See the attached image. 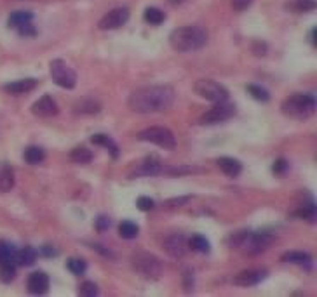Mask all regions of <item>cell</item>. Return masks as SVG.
I'll use <instances>...</instances> for the list:
<instances>
[{
  "label": "cell",
  "mask_w": 317,
  "mask_h": 297,
  "mask_svg": "<svg viewBox=\"0 0 317 297\" xmlns=\"http://www.w3.org/2000/svg\"><path fill=\"white\" fill-rule=\"evenodd\" d=\"M18 249L9 242H0V266L2 264H16Z\"/></svg>",
  "instance_id": "7402d4cb"
},
{
  "label": "cell",
  "mask_w": 317,
  "mask_h": 297,
  "mask_svg": "<svg viewBox=\"0 0 317 297\" xmlns=\"http://www.w3.org/2000/svg\"><path fill=\"white\" fill-rule=\"evenodd\" d=\"M94 228H96V231H100V233L107 231V229L110 228V219H108L107 216H98L96 221H94Z\"/></svg>",
  "instance_id": "74e56055"
},
{
  "label": "cell",
  "mask_w": 317,
  "mask_h": 297,
  "mask_svg": "<svg viewBox=\"0 0 317 297\" xmlns=\"http://www.w3.org/2000/svg\"><path fill=\"white\" fill-rule=\"evenodd\" d=\"M281 261L282 262H293V264L307 266V268H310L312 255L308 254V252H303V250H289V252H284V254L281 255Z\"/></svg>",
  "instance_id": "ac0fdd59"
},
{
  "label": "cell",
  "mask_w": 317,
  "mask_h": 297,
  "mask_svg": "<svg viewBox=\"0 0 317 297\" xmlns=\"http://www.w3.org/2000/svg\"><path fill=\"white\" fill-rule=\"evenodd\" d=\"M18 33H20L21 37H35L37 30H35V26H33L32 21H30V23H25L23 26H20V28H18Z\"/></svg>",
  "instance_id": "f35d334b"
},
{
  "label": "cell",
  "mask_w": 317,
  "mask_h": 297,
  "mask_svg": "<svg viewBox=\"0 0 317 297\" xmlns=\"http://www.w3.org/2000/svg\"><path fill=\"white\" fill-rule=\"evenodd\" d=\"M91 142L93 144H98V146H103V148H107L108 152L112 153L113 159H117L119 157V146L115 144V141L108 136V134H94L93 137H91Z\"/></svg>",
  "instance_id": "44dd1931"
},
{
  "label": "cell",
  "mask_w": 317,
  "mask_h": 297,
  "mask_svg": "<svg viewBox=\"0 0 317 297\" xmlns=\"http://www.w3.org/2000/svg\"><path fill=\"white\" fill-rule=\"evenodd\" d=\"M49 73L56 85L63 89H73L77 85V73L63 59H52L49 65Z\"/></svg>",
  "instance_id": "ba28073f"
},
{
  "label": "cell",
  "mask_w": 317,
  "mask_h": 297,
  "mask_svg": "<svg viewBox=\"0 0 317 297\" xmlns=\"http://www.w3.org/2000/svg\"><path fill=\"white\" fill-rule=\"evenodd\" d=\"M251 4H253V0H230V6H232V9L237 11V13L246 11Z\"/></svg>",
  "instance_id": "60d3db41"
},
{
  "label": "cell",
  "mask_w": 317,
  "mask_h": 297,
  "mask_svg": "<svg viewBox=\"0 0 317 297\" xmlns=\"http://www.w3.org/2000/svg\"><path fill=\"white\" fill-rule=\"evenodd\" d=\"M192 285H194V280H192V273L190 271H185V288H187V290H190V288H194Z\"/></svg>",
  "instance_id": "f6af8a7d"
},
{
  "label": "cell",
  "mask_w": 317,
  "mask_h": 297,
  "mask_svg": "<svg viewBox=\"0 0 317 297\" xmlns=\"http://www.w3.org/2000/svg\"><path fill=\"white\" fill-rule=\"evenodd\" d=\"M23 157H25L26 164L39 165L45 160V152L42 148H39V146H28V148L25 150V153H23Z\"/></svg>",
  "instance_id": "cb8c5ba5"
},
{
  "label": "cell",
  "mask_w": 317,
  "mask_h": 297,
  "mask_svg": "<svg viewBox=\"0 0 317 297\" xmlns=\"http://www.w3.org/2000/svg\"><path fill=\"white\" fill-rule=\"evenodd\" d=\"M294 216L296 217H300V219H307V221H310V223H314L315 221V216H317V210H315V205H314V202H308V204H303L300 207V209L294 212Z\"/></svg>",
  "instance_id": "4dcf8cb0"
},
{
  "label": "cell",
  "mask_w": 317,
  "mask_h": 297,
  "mask_svg": "<svg viewBox=\"0 0 317 297\" xmlns=\"http://www.w3.org/2000/svg\"><path fill=\"white\" fill-rule=\"evenodd\" d=\"M235 113V104L228 103V101H220V103H214V106L199 118V125H216V123L226 122Z\"/></svg>",
  "instance_id": "9c48e42d"
},
{
  "label": "cell",
  "mask_w": 317,
  "mask_h": 297,
  "mask_svg": "<svg viewBox=\"0 0 317 297\" xmlns=\"http://www.w3.org/2000/svg\"><path fill=\"white\" fill-rule=\"evenodd\" d=\"M143 20L148 25L158 26L166 21V13L158 9V7H146L145 13H143Z\"/></svg>",
  "instance_id": "d4e9b609"
},
{
  "label": "cell",
  "mask_w": 317,
  "mask_h": 297,
  "mask_svg": "<svg viewBox=\"0 0 317 297\" xmlns=\"http://www.w3.org/2000/svg\"><path fill=\"white\" fill-rule=\"evenodd\" d=\"M77 294L82 297H94L100 294V290H98V285L94 283V281H84V283L78 287Z\"/></svg>",
  "instance_id": "836d02e7"
},
{
  "label": "cell",
  "mask_w": 317,
  "mask_h": 297,
  "mask_svg": "<svg viewBox=\"0 0 317 297\" xmlns=\"http://www.w3.org/2000/svg\"><path fill=\"white\" fill-rule=\"evenodd\" d=\"M226 243L230 249H237L246 255H258L274 243V236L269 233H251L248 229H241L230 235Z\"/></svg>",
  "instance_id": "7a4b0ae2"
},
{
  "label": "cell",
  "mask_w": 317,
  "mask_h": 297,
  "mask_svg": "<svg viewBox=\"0 0 317 297\" xmlns=\"http://www.w3.org/2000/svg\"><path fill=\"white\" fill-rule=\"evenodd\" d=\"M169 4H171V6H178V4H183L185 0H168Z\"/></svg>",
  "instance_id": "7dc6e473"
},
{
  "label": "cell",
  "mask_w": 317,
  "mask_h": 297,
  "mask_svg": "<svg viewBox=\"0 0 317 297\" xmlns=\"http://www.w3.org/2000/svg\"><path fill=\"white\" fill-rule=\"evenodd\" d=\"M39 254L45 255V257H54V255H58V250H56L52 245H44L42 249H40Z\"/></svg>",
  "instance_id": "ee69618b"
},
{
  "label": "cell",
  "mask_w": 317,
  "mask_h": 297,
  "mask_svg": "<svg viewBox=\"0 0 317 297\" xmlns=\"http://www.w3.org/2000/svg\"><path fill=\"white\" fill-rule=\"evenodd\" d=\"M281 111L288 118L307 120L315 111V97L312 94H293L281 103Z\"/></svg>",
  "instance_id": "277c9868"
},
{
  "label": "cell",
  "mask_w": 317,
  "mask_h": 297,
  "mask_svg": "<svg viewBox=\"0 0 317 297\" xmlns=\"http://www.w3.org/2000/svg\"><path fill=\"white\" fill-rule=\"evenodd\" d=\"M216 165L220 167V171L223 172L228 178H237V176L243 172V165L237 159H232V157H220L216 160Z\"/></svg>",
  "instance_id": "2e32d148"
},
{
  "label": "cell",
  "mask_w": 317,
  "mask_h": 297,
  "mask_svg": "<svg viewBox=\"0 0 317 297\" xmlns=\"http://www.w3.org/2000/svg\"><path fill=\"white\" fill-rule=\"evenodd\" d=\"M39 85V82L35 78H23V80H16V82H11V84L4 85V91L11 96H25V94L32 92L33 89Z\"/></svg>",
  "instance_id": "9a60e30c"
},
{
  "label": "cell",
  "mask_w": 317,
  "mask_h": 297,
  "mask_svg": "<svg viewBox=\"0 0 317 297\" xmlns=\"http://www.w3.org/2000/svg\"><path fill=\"white\" fill-rule=\"evenodd\" d=\"M94 250H98L100 252L103 257H107V259H115V254L110 250V249H107V247H103V245H100V243H94V245H91Z\"/></svg>",
  "instance_id": "b9f144b4"
},
{
  "label": "cell",
  "mask_w": 317,
  "mask_h": 297,
  "mask_svg": "<svg viewBox=\"0 0 317 297\" xmlns=\"http://www.w3.org/2000/svg\"><path fill=\"white\" fill-rule=\"evenodd\" d=\"M75 113H81V115H94V113H100L101 111V103L93 97H82L75 103L73 106Z\"/></svg>",
  "instance_id": "ffe728a7"
},
{
  "label": "cell",
  "mask_w": 317,
  "mask_h": 297,
  "mask_svg": "<svg viewBox=\"0 0 317 297\" xmlns=\"http://www.w3.org/2000/svg\"><path fill=\"white\" fill-rule=\"evenodd\" d=\"M175 99L176 92L171 85H148L131 94L127 97V106L134 113L148 115L169 110Z\"/></svg>",
  "instance_id": "6da1fadb"
},
{
  "label": "cell",
  "mask_w": 317,
  "mask_h": 297,
  "mask_svg": "<svg viewBox=\"0 0 317 297\" xmlns=\"http://www.w3.org/2000/svg\"><path fill=\"white\" fill-rule=\"evenodd\" d=\"M30 21H33V13H30V11H16V13H13L9 16L7 26L18 30L20 26H23L25 23H30Z\"/></svg>",
  "instance_id": "603a6c76"
},
{
  "label": "cell",
  "mask_w": 317,
  "mask_h": 297,
  "mask_svg": "<svg viewBox=\"0 0 317 297\" xmlns=\"http://www.w3.org/2000/svg\"><path fill=\"white\" fill-rule=\"evenodd\" d=\"M162 247H164V250L168 252L171 257L180 259V257H183V255L187 254L188 240H187V236H185L183 233H173V235H169L168 238L164 240Z\"/></svg>",
  "instance_id": "8fae6325"
},
{
  "label": "cell",
  "mask_w": 317,
  "mask_h": 297,
  "mask_svg": "<svg viewBox=\"0 0 317 297\" xmlns=\"http://www.w3.org/2000/svg\"><path fill=\"white\" fill-rule=\"evenodd\" d=\"M70 160L73 162V164L86 165L93 160V152L88 148H84V146H78V148H73L70 152Z\"/></svg>",
  "instance_id": "4316f807"
},
{
  "label": "cell",
  "mask_w": 317,
  "mask_h": 297,
  "mask_svg": "<svg viewBox=\"0 0 317 297\" xmlns=\"http://www.w3.org/2000/svg\"><path fill=\"white\" fill-rule=\"evenodd\" d=\"M129 21V9L127 7H115V9L108 11L100 21H98V28L107 32V30H119Z\"/></svg>",
  "instance_id": "30bf717a"
},
{
  "label": "cell",
  "mask_w": 317,
  "mask_h": 297,
  "mask_svg": "<svg viewBox=\"0 0 317 297\" xmlns=\"http://www.w3.org/2000/svg\"><path fill=\"white\" fill-rule=\"evenodd\" d=\"M272 171H274L275 176H282L286 171H288V162L284 159H277L274 162V167H272Z\"/></svg>",
  "instance_id": "ab89813d"
},
{
  "label": "cell",
  "mask_w": 317,
  "mask_h": 297,
  "mask_svg": "<svg viewBox=\"0 0 317 297\" xmlns=\"http://www.w3.org/2000/svg\"><path fill=\"white\" fill-rule=\"evenodd\" d=\"M267 278L265 269H243L233 276V285L237 287H255Z\"/></svg>",
  "instance_id": "7c38bea8"
},
{
  "label": "cell",
  "mask_w": 317,
  "mask_h": 297,
  "mask_svg": "<svg viewBox=\"0 0 317 297\" xmlns=\"http://www.w3.org/2000/svg\"><path fill=\"white\" fill-rule=\"evenodd\" d=\"M37 255H39V252L33 249V247H25V249L18 250L16 262L21 266H32V264H35Z\"/></svg>",
  "instance_id": "484cf974"
},
{
  "label": "cell",
  "mask_w": 317,
  "mask_h": 297,
  "mask_svg": "<svg viewBox=\"0 0 317 297\" xmlns=\"http://www.w3.org/2000/svg\"><path fill=\"white\" fill-rule=\"evenodd\" d=\"M194 91L202 99L211 101V103H220V101L228 99V89L221 85L220 82L209 80V78H201L194 84Z\"/></svg>",
  "instance_id": "52a82bcc"
},
{
  "label": "cell",
  "mask_w": 317,
  "mask_h": 297,
  "mask_svg": "<svg viewBox=\"0 0 317 297\" xmlns=\"http://www.w3.org/2000/svg\"><path fill=\"white\" fill-rule=\"evenodd\" d=\"M134 273L145 280H158L162 274V262L157 255L150 252H136L131 259Z\"/></svg>",
  "instance_id": "5b68a950"
},
{
  "label": "cell",
  "mask_w": 317,
  "mask_h": 297,
  "mask_svg": "<svg viewBox=\"0 0 317 297\" xmlns=\"http://www.w3.org/2000/svg\"><path fill=\"white\" fill-rule=\"evenodd\" d=\"M169 44L178 52L199 51L207 44V32L201 26H180L171 32Z\"/></svg>",
  "instance_id": "3957f363"
},
{
  "label": "cell",
  "mask_w": 317,
  "mask_h": 297,
  "mask_svg": "<svg viewBox=\"0 0 317 297\" xmlns=\"http://www.w3.org/2000/svg\"><path fill=\"white\" fill-rule=\"evenodd\" d=\"M253 54L255 56H265L267 54V44L265 42H255L253 44Z\"/></svg>",
  "instance_id": "7bdbcfd3"
},
{
  "label": "cell",
  "mask_w": 317,
  "mask_h": 297,
  "mask_svg": "<svg viewBox=\"0 0 317 297\" xmlns=\"http://www.w3.org/2000/svg\"><path fill=\"white\" fill-rule=\"evenodd\" d=\"M192 197H178V198H169L164 204L166 209H176V207H183L187 202H190Z\"/></svg>",
  "instance_id": "8d00e7d4"
},
{
  "label": "cell",
  "mask_w": 317,
  "mask_h": 297,
  "mask_svg": "<svg viewBox=\"0 0 317 297\" xmlns=\"http://www.w3.org/2000/svg\"><path fill=\"white\" fill-rule=\"evenodd\" d=\"M66 268L70 269V273H73L75 276H82L88 271V262L82 257H70L66 261Z\"/></svg>",
  "instance_id": "f1b7e54d"
},
{
  "label": "cell",
  "mask_w": 317,
  "mask_h": 297,
  "mask_svg": "<svg viewBox=\"0 0 317 297\" xmlns=\"http://www.w3.org/2000/svg\"><path fill=\"white\" fill-rule=\"evenodd\" d=\"M315 0H294L293 2V9L298 13H310L315 9Z\"/></svg>",
  "instance_id": "e575fe53"
},
{
  "label": "cell",
  "mask_w": 317,
  "mask_h": 297,
  "mask_svg": "<svg viewBox=\"0 0 317 297\" xmlns=\"http://www.w3.org/2000/svg\"><path fill=\"white\" fill-rule=\"evenodd\" d=\"M14 188V169L7 162H0V193H7Z\"/></svg>",
  "instance_id": "d6986e66"
},
{
  "label": "cell",
  "mask_w": 317,
  "mask_h": 297,
  "mask_svg": "<svg viewBox=\"0 0 317 297\" xmlns=\"http://www.w3.org/2000/svg\"><path fill=\"white\" fill-rule=\"evenodd\" d=\"M246 91L249 92V96H253L256 101H262V103H267L270 99V94L265 87L262 85H256V84H248Z\"/></svg>",
  "instance_id": "1f68e13d"
},
{
  "label": "cell",
  "mask_w": 317,
  "mask_h": 297,
  "mask_svg": "<svg viewBox=\"0 0 317 297\" xmlns=\"http://www.w3.org/2000/svg\"><path fill=\"white\" fill-rule=\"evenodd\" d=\"M138 233H139L138 224L131 223V221H122V223L119 224V235L122 236V238L133 240L138 236Z\"/></svg>",
  "instance_id": "f546056e"
},
{
  "label": "cell",
  "mask_w": 317,
  "mask_h": 297,
  "mask_svg": "<svg viewBox=\"0 0 317 297\" xmlns=\"http://www.w3.org/2000/svg\"><path fill=\"white\" fill-rule=\"evenodd\" d=\"M136 207H138L139 210H143V212H148V210H152L153 207H155V202L150 197H139L138 200H136Z\"/></svg>",
  "instance_id": "d590c367"
},
{
  "label": "cell",
  "mask_w": 317,
  "mask_h": 297,
  "mask_svg": "<svg viewBox=\"0 0 317 297\" xmlns=\"http://www.w3.org/2000/svg\"><path fill=\"white\" fill-rule=\"evenodd\" d=\"M32 113L35 116H40V118H51V116H56L59 113V108L51 96H42L33 103Z\"/></svg>",
  "instance_id": "4fadbf2b"
},
{
  "label": "cell",
  "mask_w": 317,
  "mask_h": 297,
  "mask_svg": "<svg viewBox=\"0 0 317 297\" xmlns=\"http://www.w3.org/2000/svg\"><path fill=\"white\" fill-rule=\"evenodd\" d=\"M162 169L164 167H162L158 157L150 155L143 160V164L139 165V169L136 171V174L138 176H157V174H162Z\"/></svg>",
  "instance_id": "e0dca14e"
},
{
  "label": "cell",
  "mask_w": 317,
  "mask_h": 297,
  "mask_svg": "<svg viewBox=\"0 0 317 297\" xmlns=\"http://www.w3.org/2000/svg\"><path fill=\"white\" fill-rule=\"evenodd\" d=\"M26 287H28L30 294L42 295V294H45V292L49 290V276L44 271H33L28 276Z\"/></svg>",
  "instance_id": "5bb4252c"
},
{
  "label": "cell",
  "mask_w": 317,
  "mask_h": 297,
  "mask_svg": "<svg viewBox=\"0 0 317 297\" xmlns=\"http://www.w3.org/2000/svg\"><path fill=\"white\" fill-rule=\"evenodd\" d=\"M188 249L206 254V252H209V250H211L209 240H207L206 236H202V235H194L190 240H188Z\"/></svg>",
  "instance_id": "83f0119b"
},
{
  "label": "cell",
  "mask_w": 317,
  "mask_h": 297,
  "mask_svg": "<svg viewBox=\"0 0 317 297\" xmlns=\"http://www.w3.org/2000/svg\"><path fill=\"white\" fill-rule=\"evenodd\" d=\"M138 139L139 141L157 144L164 150H169V152H173V150L176 148V137L175 134H173V130L168 129V127H158V125L148 127V129L141 130V132L138 134Z\"/></svg>",
  "instance_id": "8992f818"
},
{
  "label": "cell",
  "mask_w": 317,
  "mask_h": 297,
  "mask_svg": "<svg viewBox=\"0 0 317 297\" xmlns=\"http://www.w3.org/2000/svg\"><path fill=\"white\" fill-rule=\"evenodd\" d=\"M16 278V264H2L0 266V280L4 283H11Z\"/></svg>",
  "instance_id": "d6a6232c"
},
{
  "label": "cell",
  "mask_w": 317,
  "mask_h": 297,
  "mask_svg": "<svg viewBox=\"0 0 317 297\" xmlns=\"http://www.w3.org/2000/svg\"><path fill=\"white\" fill-rule=\"evenodd\" d=\"M310 40H312V46H315V28L310 32Z\"/></svg>",
  "instance_id": "bcb514c9"
}]
</instances>
